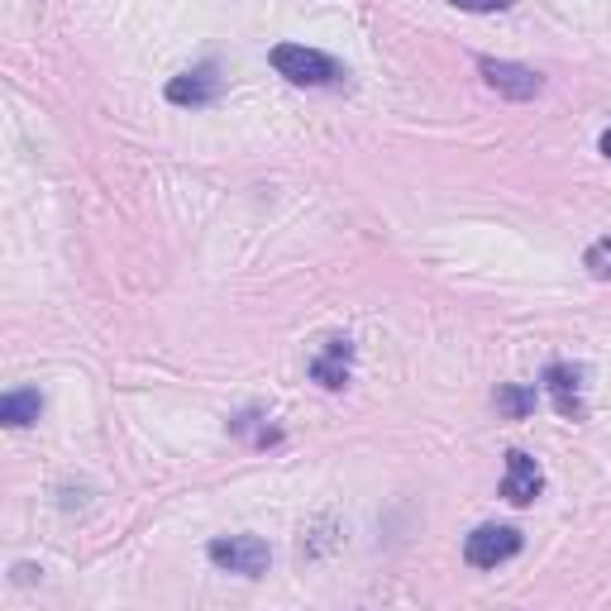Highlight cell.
Returning a JSON list of instances; mask_svg holds the SVG:
<instances>
[{
    "mask_svg": "<svg viewBox=\"0 0 611 611\" xmlns=\"http://www.w3.org/2000/svg\"><path fill=\"white\" fill-rule=\"evenodd\" d=\"M268 63L278 77H287L292 87H344V63H334L330 53L320 48H306V43H278L268 53Z\"/></svg>",
    "mask_w": 611,
    "mask_h": 611,
    "instance_id": "obj_1",
    "label": "cell"
},
{
    "mask_svg": "<svg viewBox=\"0 0 611 611\" xmlns=\"http://www.w3.org/2000/svg\"><path fill=\"white\" fill-rule=\"evenodd\" d=\"M206 555L215 569L239 573V578H263L272 564V549H268V540H258V535H220V540L206 545Z\"/></svg>",
    "mask_w": 611,
    "mask_h": 611,
    "instance_id": "obj_2",
    "label": "cell"
},
{
    "mask_svg": "<svg viewBox=\"0 0 611 611\" xmlns=\"http://www.w3.org/2000/svg\"><path fill=\"white\" fill-rule=\"evenodd\" d=\"M517 555H521V531L517 525L487 521V525H478L469 540H463V559H469L473 569H497V564H507V559H517Z\"/></svg>",
    "mask_w": 611,
    "mask_h": 611,
    "instance_id": "obj_3",
    "label": "cell"
},
{
    "mask_svg": "<svg viewBox=\"0 0 611 611\" xmlns=\"http://www.w3.org/2000/svg\"><path fill=\"white\" fill-rule=\"evenodd\" d=\"M478 72H483L487 87L497 96H507V101H535V96L545 91L540 72L525 67V63H507V58H478Z\"/></svg>",
    "mask_w": 611,
    "mask_h": 611,
    "instance_id": "obj_4",
    "label": "cell"
},
{
    "mask_svg": "<svg viewBox=\"0 0 611 611\" xmlns=\"http://www.w3.org/2000/svg\"><path fill=\"white\" fill-rule=\"evenodd\" d=\"M540 493H545L540 463H535L525 449H511L507 454V478H501V497H507L511 507H531Z\"/></svg>",
    "mask_w": 611,
    "mask_h": 611,
    "instance_id": "obj_5",
    "label": "cell"
},
{
    "mask_svg": "<svg viewBox=\"0 0 611 611\" xmlns=\"http://www.w3.org/2000/svg\"><path fill=\"white\" fill-rule=\"evenodd\" d=\"M220 87H225L220 67L201 63V67H191V72H182V77L167 81V101L173 105H211L215 96H220Z\"/></svg>",
    "mask_w": 611,
    "mask_h": 611,
    "instance_id": "obj_6",
    "label": "cell"
},
{
    "mask_svg": "<svg viewBox=\"0 0 611 611\" xmlns=\"http://www.w3.org/2000/svg\"><path fill=\"white\" fill-rule=\"evenodd\" d=\"M583 368H569V364H549L545 368V392L555 402V411L564 421H583Z\"/></svg>",
    "mask_w": 611,
    "mask_h": 611,
    "instance_id": "obj_7",
    "label": "cell"
},
{
    "mask_svg": "<svg viewBox=\"0 0 611 611\" xmlns=\"http://www.w3.org/2000/svg\"><path fill=\"white\" fill-rule=\"evenodd\" d=\"M349 358H354V344L344 340V334H330V340L320 344V354L310 358V378L326 392H340L344 382H349Z\"/></svg>",
    "mask_w": 611,
    "mask_h": 611,
    "instance_id": "obj_8",
    "label": "cell"
},
{
    "mask_svg": "<svg viewBox=\"0 0 611 611\" xmlns=\"http://www.w3.org/2000/svg\"><path fill=\"white\" fill-rule=\"evenodd\" d=\"M43 416V392L39 387H20V392H5L0 397V421L10 430H24Z\"/></svg>",
    "mask_w": 611,
    "mask_h": 611,
    "instance_id": "obj_9",
    "label": "cell"
},
{
    "mask_svg": "<svg viewBox=\"0 0 611 611\" xmlns=\"http://www.w3.org/2000/svg\"><path fill=\"white\" fill-rule=\"evenodd\" d=\"M497 411L511 421H525L535 411V387H497Z\"/></svg>",
    "mask_w": 611,
    "mask_h": 611,
    "instance_id": "obj_10",
    "label": "cell"
},
{
    "mask_svg": "<svg viewBox=\"0 0 611 611\" xmlns=\"http://www.w3.org/2000/svg\"><path fill=\"white\" fill-rule=\"evenodd\" d=\"M583 268H588L597 282H611V234L593 239V244H588V254H583Z\"/></svg>",
    "mask_w": 611,
    "mask_h": 611,
    "instance_id": "obj_11",
    "label": "cell"
},
{
    "mask_svg": "<svg viewBox=\"0 0 611 611\" xmlns=\"http://www.w3.org/2000/svg\"><path fill=\"white\" fill-rule=\"evenodd\" d=\"M454 10H469V15H493V10H511L517 0H449Z\"/></svg>",
    "mask_w": 611,
    "mask_h": 611,
    "instance_id": "obj_12",
    "label": "cell"
},
{
    "mask_svg": "<svg viewBox=\"0 0 611 611\" xmlns=\"http://www.w3.org/2000/svg\"><path fill=\"white\" fill-rule=\"evenodd\" d=\"M602 153H607V158H611V135H602Z\"/></svg>",
    "mask_w": 611,
    "mask_h": 611,
    "instance_id": "obj_13",
    "label": "cell"
}]
</instances>
